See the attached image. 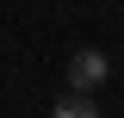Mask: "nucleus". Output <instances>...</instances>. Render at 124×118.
Wrapping results in <instances>:
<instances>
[{"label":"nucleus","mask_w":124,"mask_h":118,"mask_svg":"<svg viewBox=\"0 0 124 118\" xmlns=\"http://www.w3.org/2000/svg\"><path fill=\"white\" fill-rule=\"evenodd\" d=\"M106 75H112V68H106L99 50H75V62H68V87H75V93H93Z\"/></svg>","instance_id":"obj_1"},{"label":"nucleus","mask_w":124,"mask_h":118,"mask_svg":"<svg viewBox=\"0 0 124 118\" xmlns=\"http://www.w3.org/2000/svg\"><path fill=\"white\" fill-rule=\"evenodd\" d=\"M50 118H99V112H93V100H87V93H68V100H62Z\"/></svg>","instance_id":"obj_2"}]
</instances>
